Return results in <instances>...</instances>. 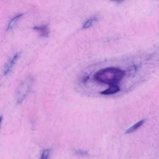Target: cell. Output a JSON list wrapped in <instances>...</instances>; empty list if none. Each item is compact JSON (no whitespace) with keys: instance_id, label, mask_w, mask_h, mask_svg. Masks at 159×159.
<instances>
[{"instance_id":"1","label":"cell","mask_w":159,"mask_h":159,"mask_svg":"<svg viewBox=\"0 0 159 159\" xmlns=\"http://www.w3.org/2000/svg\"><path fill=\"white\" fill-rule=\"evenodd\" d=\"M124 72L119 69L107 68L102 69L95 74L94 78L99 82L109 85H114L122 80Z\"/></svg>"},{"instance_id":"2","label":"cell","mask_w":159,"mask_h":159,"mask_svg":"<svg viewBox=\"0 0 159 159\" xmlns=\"http://www.w3.org/2000/svg\"><path fill=\"white\" fill-rule=\"evenodd\" d=\"M32 81L31 78H28L20 84L16 93L18 103L22 102L27 96L31 87Z\"/></svg>"},{"instance_id":"3","label":"cell","mask_w":159,"mask_h":159,"mask_svg":"<svg viewBox=\"0 0 159 159\" xmlns=\"http://www.w3.org/2000/svg\"><path fill=\"white\" fill-rule=\"evenodd\" d=\"M19 56V54L16 53L8 62V63L6 66L4 71V75L5 76L7 75L10 72L13 68V66L15 64L17 59L18 58Z\"/></svg>"},{"instance_id":"4","label":"cell","mask_w":159,"mask_h":159,"mask_svg":"<svg viewBox=\"0 0 159 159\" xmlns=\"http://www.w3.org/2000/svg\"><path fill=\"white\" fill-rule=\"evenodd\" d=\"M34 29L38 32L41 37L47 38L48 37L49 34V29L47 25H43L41 26H35Z\"/></svg>"},{"instance_id":"5","label":"cell","mask_w":159,"mask_h":159,"mask_svg":"<svg viewBox=\"0 0 159 159\" xmlns=\"http://www.w3.org/2000/svg\"><path fill=\"white\" fill-rule=\"evenodd\" d=\"M119 91V87L117 85H111L108 89L101 92V94L103 95L113 94L117 93Z\"/></svg>"},{"instance_id":"6","label":"cell","mask_w":159,"mask_h":159,"mask_svg":"<svg viewBox=\"0 0 159 159\" xmlns=\"http://www.w3.org/2000/svg\"><path fill=\"white\" fill-rule=\"evenodd\" d=\"M144 121H145L144 120H141V121H140L137 123L135 124L133 126H132V127H131L130 128H129V129H127V130L126 131V133H131V132H133L135 131L137 129H138L139 127H140L141 126L143 125V124L144 123Z\"/></svg>"},{"instance_id":"7","label":"cell","mask_w":159,"mask_h":159,"mask_svg":"<svg viewBox=\"0 0 159 159\" xmlns=\"http://www.w3.org/2000/svg\"><path fill=\"white\" fill-rule=\"evenodd\" d=\"M22 15H23V14H20V15H16L15 17H14L12 19V20L11 21V22H10V24H9L7 30H10V29H12V28L14 27V25L16 24L18 20L22 16Z\"/></svg>"},{"instance_id":"8","label":"cell","mask_w":159,"mask_h":159,"mask_svg":"<svg viewBox=\"0 0 159 159\" xmlns=\"http://www.w3.org/2000/svg\"><path fill=\"white\" fill-rule=\"evenodd\" d=\"M96 20V19L95 18L88 20L87 22H86L85 23L84 25H83V28H84V29H86V28H89L91 26L93 25V23H94L95 21Z\"/></svg>"},{"instance_id":"9","label":"cell","mask_w":159,"mask_h":159,"mask_svg":"<svg viewBox=\"0 0 159 159\" xmlns=\"http://www.w3.org/2000/svg\"><path fill=\"white\" fill-rule=\"evenodd\" d=\"M51 153V150L46 149L43 151V152L42 153V156L41 158L42 159H47L48 158L49 155Z\"/></svg>"},{"instance_id":"10","label":"cell","mask_w":159,"mask_h":159,"mask_svg":"<svg viewBox=\"0 0 159 159\" xmlns=\"http://www.w3.org/2000/svg\"><path fill=\"white\" fill-rule=\"evenodd\" d=\"M112 1H123V0H112Z\"/></svg>"}]
</instances>
